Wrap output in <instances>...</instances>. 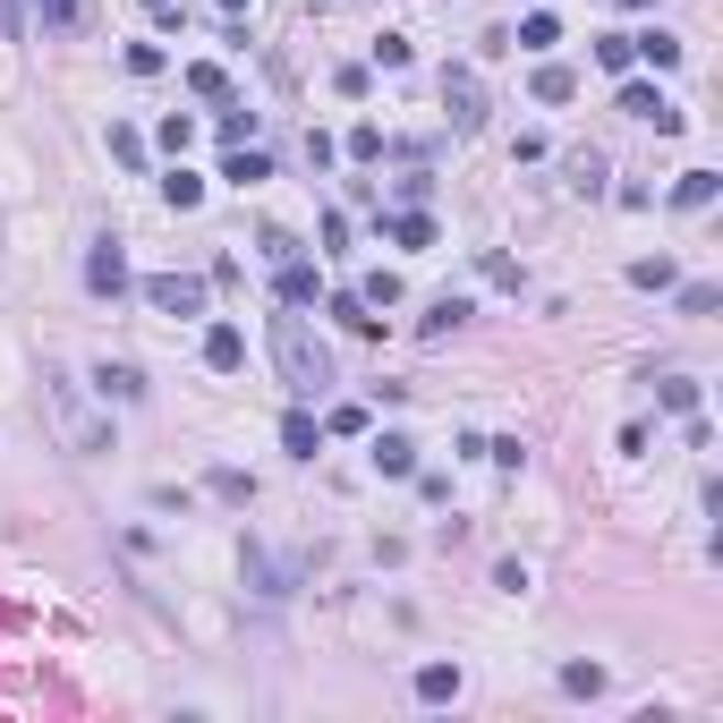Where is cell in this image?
Segmentation results:
<instances>
[{
    "instance_id": "obj_1",
    "label": "cell",
    "mask_w": 723,
    "mask_h": 723,
    "mask_svg": "<svg viewBox=\"0 0 723 723\" xmlns=\"http://www.w3.org/2000/svg\"><path fill=\"white\" fill-rule=\"evenodd\" d=\"M272 366H281V383H290L298 400H315L332 383V349L315 341V324L298 315V307H281L272 315Z\"/></svg>"
},
{
    "instance_id": "obj_2",
    "label": "cell",
    "mask_w": 723,
    "mask_h": 723,
    "mask_svg": "<svg viewBox=\"0 0 723 723\" xmlns=\"http://www.w3.org/2000/svg\"><path fill=\"white\" fill-rule=\"evenodd\" d=\"M43 400H52V418H60V443H68V452H86V460H94V452H111V418L86 400V383H77V375H60V366H52V375H43Z\"/></svg>"
},
{
    "instance_id": "obj_3",
    "label": "cell",
    "mask_w": 723,
    "mask_h": 723,
    "mask_svg": "<svg viewBox=\"0 0 723 723\" xmlns=\"http://www.w3.org/2000/svg\"><path fill=\"white\" fill-rule=\"evenodd\" d=\"M443 111H452L460 136L486 129V86H477V68H452V77H443Z\"/></svg>"
},
{
    "instance_id": "obj_4",
    "label": "cell",
    "mask_w": 723,
    "mask_h": 723,
    "mask_svg": "<svg viewBox=\"0 0 723 723\" xmlns=\"http://www.w3.org/2000/svg\"><path fill=\"white\" fill-rule=\"evenodd\" d=\"M145 307H163V315H197L204 281H197V272H145Z\"/></svg>"
},
{
    "instance_id": "obj_5",
    "label": "cell",
    "mask_w": 723,
    "mask_h": 723,
    "mask_svg": "<svg viewBox=\"0 0 723 723\" xmlns=\"http://www.w3.org/2000/svg\"><path fill=\"white\" fill-rule=\"evenodd\" d=\"M86 290H94V298H120V290H129V256H120L111 238H94V256H86Z\"/></svg>"
},
{
    "instance_id": "obj_6",
    "label": "cell",
    "mask_w": 723,
    "mask_h": 723,
    "mask_svg": "<svg viewBox=\"0 0 723 723\" xmlns=\"http://www.w3.org/2000/svg\"><path fill=\"white\" fill-rule=\"evenodd\" d=\"M324 315H332L341 332H358V341H375V332H383V315H375L358 290H332V298H324Z\"/></svg>"
},
{
    "instance_id": "obj_7",
    "label": "cell",
    "mask_w": 723,
    "mask_h": 723,
    "mask_svg": "<svg viewBox=\"0 0 723 723\" xmlns=\"http://www.w3.org/2000/svg\"><path fill=\"white\" fill-rule=\"evenodd\" d=\"M622 111H630V120H656V129H664V136L681 129V111H672V102H664V94H656V86H638V77H630V86H622Z\"/></svg>"
},
{
    "instance_id": "obj_8",
    "label": "cell",
    "mask_w": 723,
    "mask_h": 723,
    "mask_svg": "<svg viewBox=\"0 0 723 723\" xmlns=\"http://www.w3.org/2000/svg\"><path fill=\"white\" fill-rule=\"evenodd\" d=\"M272 298H281V307H307V298H315V264L281 256V264H272Z\"/></svg>"
},
{
    "instance_id": "obj_9",
    "label": "cell",
    "mask_w": 723,
    "mask_h": 723,
    "mask_svg": "<svg viewBox=\"0 0 723 723\" xmlns=\"http://www.w3.org/2000/svg\"><path fill=\"white\" fill-rule=\"evenodd\" d=\"M204 366H213V375H238V366H247V332L213 324V332H204Z\"/></svg>"
},
{
    "instance_id": "obj_10",
    "label": "cell",
    "mask_w": 723,
    "mask_h": 723,
    "mask_svg": "<svg viewBox=\"0 0 723 723\" xmlns=\"http://www.w3.org/2000/svg\"><path fill=\"white\" fill-rule=\"evenodd\" d=\"M383 238H392V247H434L443 231H434L426 204H409V213H392V222H383Z\"/></svg>"
},
{
    "instance_id": "obj_11",
    "label": "cell",
    "mask_w": 723,
    "mask_h": 723,
    "mask_svg": "<svg viewBox=\"0 0 723 723\" xmlns=\"http://www.w3.org/2000/svg\"><path fill=\"white\" fill-rule=\"evenodd\" d=\"M715 188H723V170H681V179H672V204H681V213H707Z\"/></svg>"
},
{
    "instance_id": "obj_12",
    "label": "cell",
    "mask_w": 723,
    "mask_h": 723,
    "mask_svg": "<svg viewBox=\"0 0 723 723\" xmlns=\"http://www.w3.org/2000/svg\"><path fill=\"white\" fill-rule=\"evenodd\" d=\"M222 179H231V188H264V179H272V154H256V145H231Z\"/></svg>"
},
{
    "instance_id": "obj_13",
    "label": "cell",
    "mask_w": 723,
    "mask_h": 723,
    "mask_svg": "<svg viewBox=\"0 0 723 723\" xmlns=\"http://www.w3.org/2000/svg\"><path fill=\"white\" fill-rule=\"evenodd\" d=\"M375 468L383 477H418V443L409 434H375Z\"/></svg>"
},
{
    "instance_id": "obj_14",
    "label": "cell",
    "mask_w": 723,
    "mask_h": 723,
    "mask_svg": "<svg viewBox=\"0 0 723 723\" xmlns=\"http://www.w3.org/2000/svg\"><path fill=\"white\" fill-rule=\"evenodd\" d=\"M468 324V298H434L426 315H418V341H443V332H460Z\"/></svg>"
},
{
    "instance_id": "obj_15",
    "label": "cell",
    "mask_w": 723,
    "mask_h": 723,
    "mask_svg": "<svg viewBox=\"0 0 723 723\" xmlns=\"http://www.w3.org/2000/svg\"><path fill=\"white\" fill-rule=\"evenodd\" d=\"M94 392H102V400H145V375H136V366H120V358H102Z\"/></svg>"
},
{
    "instance_id": "obj_16",
    "label": "cell",
    "mask_w": 723,
    "mask_h": 723,
    "mask_svg": "<svg viewBox=\"0 0 723 723\" xmlns=\"http://www.w3.org/2000/svg\"><path fill=\"white\" fill-rule=\"evenodd\" d=\"M418 698H426V707L460 698V664H418Z\"/></svg>"
},
{
    "instance_id": "obj_17",
    "label": "cell",
    "mask_w": 723,
    "mask_h": 723,
    "mask_svg": "<svg viewBox=\"0 0 723 723\" xmlns=\"http://www.w3.org/2000/svg\"><path fill=\"white\" fill-rule=\"evenodd\" d=\"M188 94H204V102H231V68H222V60H188Z\"/></svg>"
},
{
    "instance_id": "obj_18",
    "label": "cell",
    "mask_w": 723,
    "mask_h": 723,
    "mask_svg": "<svg viewBox=\"0 0 723 723\" xmlns=\"http://www.w3.org/2000/svg\"><path fill=\"white\" fill-rule=\"evenodd\" d=\"M281 443H290V460H315V443H324V426H315L307 409H290V418H281Z\"/></svg>"
},
{
    "instance_id": "obj_19",
    "label": "cell",
    "mask_w": 723,
    "mask_h": 723,
    "mask_svg": "<svg viewBox=\"0 0 723 723\" xmlns=\"http://www.w3.org/2000/svg\"><path fill=\"white\" fill-rule=\"evenodd\" d=\"M163 204H170V213H197V204H204V179H197V170H179V163H170V179H163Z\"/></svg>"
},
{
    "instance_id": "obj_20",
    "label": "cell",
    "mask_w": 723,
    "mask_h": 723,
    "mask_svg": "<svg viewBox=\"0 0 723 723\" xmlns=\"http://www.w3.org/2000/svg\"><path fill=\"white\" fill-rule=\"evenodd\" d=\"M630 52H638V60H656V68H681V34H630Z\"/></svg>"
},
{
    "instance_id": "obj_21",
    "label": "cell",
    "mask_w": 723,
    "mask_h": 723,
    "mask_svg": "<svg viewBox=\"0 0 723 723\" xmlns=\"http://www.w3.org/2000/svg\"><path fill=\"white\" fill-rule=\"evenodd\" d=\"M102 145H111V163H120V170H136V163H145V136H136L129 120H111V136H102Z\"/></svg>"
},
{
    "instance_id": "obj_22",
    "label": "cell",
    "mask_w": 723,
    "mask_h": 723,
    "mask_svg": "<svg viewBox=\"0 0 723 723\" xmlns=\"http://www.w3.org/2000/svg\"><path fill=\"white\" fill-rule=\"evenodd\" d=\"M554 43H561V26L545 18V9H527L520 18V52H554Z\"/></svg>"
},
{
    "instance_id": "obj_23",
    "label": "cell",
    "mask_w": 723,
    "mask_h": 723,
    "mask_svg": "<svg viewBox=\"0 0 723 723\" xmlns=\"http://www.w3.org/2000/svg\"><path fill=\"white\" fill-rule=\"evenodd\" d=\"M570 94H579V77H570L561 60H545V68H536V102H570Z\"/></svg>"
},
{
    "instance_id": "obj_24",
    "label": "cell",
    "mask_w": 723,
    "mask_h": 723,
    "mask_svg": "<svg viewBox=\"0 0 723 723\" xmlns=\"http://www.w3.org/2000/svg\"><path fill=\"white\" fill-rule=\"evenodd\" d=\"M656 400L672 409V418H698V383H690V375H664V383H656Z\"/></svg>"
},
{
    "instance_id": "obj_25",
    "label": "cell",
    "mask_w": 723,
    "mask_h": 723,
    "mask_svg": "<svg viewBox=\"0 0 723 723\" xmlns=\"http://www.w3.org/2000/svg\"><path fill=\"white\" fill-rule=\"evenodd\" d=\"M672 298H681V315H715V307H723L715 281H672Z\"/></svg>"
},
{
    "instance_id": "obj_26",
    "label": "cell",
    "mask_w": 723,
    "mask_h": 723,
    "mask_svg": "<svg viewBox=\"0 0 723 723\" xmlns=\"http://www.w3.org/2000/svg\"><path fill=\"white\" fill-rule=\"evenodd\" d=\"M630 60H638V52H630V34H596V68H613V77H630Z\"/></svg>"
},
{
    "instance_id": "obj_27",
    "label": "cell",
    "mask_w": 723,
    "mask_h": 723,
    "mask_svg": "<svg viewBox=\"0 0 723 723\" xmlns=\"http://www.w3.org/2000/svg\"><path fill=\"white\" fill-rule=\"evenodd\" d=\"M630 281H638V290H672L681 272H672V256H647V264H630Z\"/></svg>"
},
{
    "instance_id": "obj_28",
    "label": "cell",
    "mask_w": 723,
    "mask_h": 723,
    "mask_svg": "<svg viewBox=\"0 0 723 723\" xmlns=\"http://www.w3.org/2000/svg\"><path fill=\"white\" fill-rule=\"evenodd\" d=\"M213 502H256V477H238V468H213Z\"/></svg>"
},
{
    "instance_id": "obj_29",
    "label": "cell",
    "mask_w": 723,
    "mask_h": 723,
    "mask_svg": "<svg viewBox=\"0 0 723 723\" xmlns=\"http://www.w3.org/2000/svg\"><path fill=\"white\" fill-rule=\"evenodd\" d=\"M561 690H570V698H596V690H604V672H596V664H561Z\"/></svg>"
},
{
    "instance_id": "obj_30",
    "label": "cell",
    "mask_w": 723,
    "mask_h": 723,
    "mask_svg": "<svg viewBox=\"0 0 723 723\" xmlns=\"http://www.w3.org/2000/svg\"><path fill=\"white\" fill-rule=\"evenodd\" d=\"M188 145H197V120H188V111H170V120H163V154H188Z\"/></svg>"
},
{
    "instance_id": "obj_31",
    "label": "cell",
    "mask_w": 723,
    "mask_h": 723,
    "mask_svg": "<svg viewBox=\"0 0 723 723\" xmlns=\"http://www.w3.org/2000/svg\"><path fill=\"white\" fill-rule=\"evenodd\" d=\"M341 154H349V163H383V129H349Z\"/></svg>"
},
{
    "instance_id": "obj_32",
    "label": "cell",
    "mask_w": 723,
    "mask_h": 723,
    "mask_svg": "<svg viewBox=\"0 0 723 723\" xmlns=\"http://www.w3.org/2000/svg\"><path fill=\"white\" fill-rule=\"evenodd\" d=\"M247 136H256V111H247V102H231V111H222V145H247Z\"/></svg>"
},
{
    "instance_id": "obj_33",
    "label": "cell",
    "mask_w": 723,
    "mask_h": 723,
    "mask_svg": "<svg viewBox=\"0 0 723 723\" xmlns=\"http://www.w3.org/2000/svg\"><path fill=\"white\" fill-rule=\"evenodd\" d=\"M324 434H366V409H358V400H341V409L324 418Z\"/></svg>"
},
{
    "instance_id": "obj_34",
    "label": "cell",
    "mask_w": 723,
    "mask_h": 723,
    "mask_svg": "<svg viewBox=\"0 0 723 723\" xmlns=\"http://www.w3.org/2000/svg\"><path fill=\"white\" fill-rule=\"evenodd\" d=\"M358 298H366V307H392L400 281H392V272H366V290H358Z\"/></svg>"
},
{
    "instance_id": "obj_35",
    "label": "cell",
    "mask_w": 723,
    "mask_h": 723,
    "mask_svg": "<svg viewBox=\"0 0 723 723\" xmlns=\"http://www.w3.org/2000/svg\"><path fill=\"white\" fill-rule=\"evenodd\" d=\"M129 77H163V52H154V43H129Z\"/></svg>"
},
{
    "instance_id": "obj_36",
    "label": "cell",
    "mask_w": 723,
    "mask_h": 723,
    "mask_svg": "<svg viewBox=\"0 0 723 723\" xmlns=\"http://www.w3.org/2000/svg\"><path fill=\"white\" fill-rule=\"evenodd\" d=\"M34 9H43L52 26H77V0H34Z\"/></svg>"
},
{
    "instance_id": "obj_37",
    "label": "cell",
    "mask_w": 723,
    "mask_h": 723,
    "mask_svg": "<svg viewBox=\"0 0 723 723\" xmlns=\"http://www.w3.org/2000/svg\"><path fill=\"white\" fill-rule=\"evenodd\" d=\"M0 34H18V0H0Z\"/></svg>"
},
{
    "instance_id": "obj_38",
    "label": "cell",
    "mask_w": 723,
    "mask_h": 723,
    "mask_svg": "<svg viewBox=\"0 0 723 723\" xmlns=\"http://www.w3.org/2000/svg\"><path fill=\"white\" fill-rule=\"evenodd\" d=\"M145 9H154V18H179V0H145Z\"/></svg>"
},
{
    "instance_id": "obj_39",
    "label": "cell",
    "mask_w": 723,
    "mask_h": 723,
    "mask_svg": "<svg viewBox=\"0 0 723 723\" xmlns=\"http://www.w3.org/2000/svg\"><path fill=\"white\" fill-rule=\"evenodd\" d=\"M222 9H247V0H222Z\"/></svg>"
},
{
    "instance_id": "obj_40",
    "label": "cell",
    "mask_w": 723,
    "mask_h": 723,
    "mask_svg": "<svg viewBox=\"0 0 723 723\" xmlns=\"http://www.w3.org/2000/svg\"><path fill=\"white\" fill-rule=\"evenodd\" d=\"M622 9H647V0H622Z\"/></svg>"
}]
</instances>
